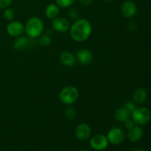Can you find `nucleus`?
<instances>
[{"label":"nucleus","instance_id":"nucleus-1","mask_svg":"<svg viewBox=\"0 0 151 151\" xmlns=\"http://www.w3.org/2000/svg\"><path fill=\"white\" fill-rule=\"evenodd\" d=\"M70 35L77 42H83L89 38L92 32V26L88 20L81 19L70 27Z\"/></svg>","mask_w":151,"mask_h":151},{"label":"nucleus","instance_id":"nucleus-2","mask_svg":"<svg viewBox=\"0 0 151 151\" xmlns=\"http://www.w3.org/2000/svg\"><path fill=\"white\" fill-rule=\"evenodd\" d=\"M44 22L40 18L34 16L27 22L24 26V32L31 38L41 36L44 31Z\"/></svg>","mask_w":151,"mask_h":151},{"label":"nucleus","instance_id":"nucleus-3","mask_svg":"<svg viewBox=\"0 0 151 151\" xmlns=\"http://www.w3.org/2000/svg\"><path fill=\"white\" fill-rule=\"evenodd\" d=\"M79 96V92L76 87L73 86H67L60 91L59 97L63 104L72 105L77 101Z\"/></svg>","mask_w":151,"mask_h":151},{"label":"nucleus","instance_id":"nucleus-4","mask_svg":"<svg viewBox=\"0 0 151 151\" xmlns=\"http://www.w3.org/2000/svg\"><path fill=\"white\" fill-rule=\"evenodd\" d=\"M151 113L148 109L145 107H139L136 109L131 114V119L134 124L143 125L150 120Z\"/></svg>","mask_w":151,"mask_h":151},{"label":"nucleus","instance_id":"nucleus-5","mask_svg":"<svg viewBox=\"0 0 151 151\" xmlns=\"http://www.w3.org/2000/svg\"><path fill=\"white\" fill-rule=\"evenodd\" d=\"M90 145L95 150H104L109 145V140L103 134H96L90 140Z\"/></svg>","mask_w":151,"mask_h":151},{"label":"nucleus","instance_id":"nucleus-6","mask_svg":"<svg viewBox=\"0 0 151 151\" xmlns=\"http://www.w3.org/2000/svg\"><path fill=\"white\" fill-rule=\"evenodd\" d=\"M109 142L112 145H119L124 141L125 134L124 131L119 128H113L109 131L107 134Z\"/></svg>","mask_w":151,"mask_h":151},{"label":"nucleus","instance_id":"nucleus-7","mask_svg":"<svg viewBox=\"0 0 151 151\" xmlns=\"http://www.w3.org/2000/svg\"><path fill=\"white\" fill-rule=\"evenodd\" d=\"M7 32L10 36H21L24 32V26L19 21H13L7 24Z\"/></svg>","mask_w":151,"mask_h":151},{"label":"nucleus","instance_id":"nucleus-8","mask_svg":"<svg viewBox=\"0 0 151 151\" xmlns=\"http://www.w3.org/2000/svg\"><path fill=\"white\" fill-rule=\"evenodd\" d=\"M75 137L78 140L85 141L90 137L91 129L89 125L86 123H81L77 126L75 129Z\"/></svg>","mask_w":151,"mask_h":151},{"label":"nucleus","instance_id":"nucleus-9","mask_svg":"<svg viewBox=\"0 0 151 151\" xmlns=\"http://www.w3.org/2000/svg\"><path fill=\"white\" fill-rule=\"evenodd\" d=\"M52 26L54 30L59 32H66L70 29V24L69 21L62 17H57L53 19Z\"/></svg>","mask_w":151,"mask_h":151},{"label":"nucleus","instance_id":"nucleus-10","mask_svg":"<svg viewBox=\"0 0 151 151\" xmlns=\"http://www.w3.org/2000/svg\"><path fill=\"white\" fill-rule=\"evenodd\" d=\"M121 11L125 18H131L137 13V5L131 0H127L122 3L121 6Z\"/></svg>","mask_w":151,"mask_h":151},{"label":"nucleus","instance_id":"nucleus-11","mask_svg":"<svg viewBox=\"0 0 151 151\" xmlns=\"http://www.w3.org/2000/svg\"><path fill=\"white\" fill-rule=\"evenodd\" d=\"M93 54L91 52L86 49L78 50L77 52V59L78 62L82 65L90 64L93 61Z\"/></svg>","mask_w":151,"mask_h":151},{"label":"nucleus","instance_id":"nucleus-12","mask_svg":"<svg viewBox=\"0 0 151 151\" xmlns=\"http://www.w3.org/2000/svg\"><path fill=\"white\" fill-rule=\"evenodd\" d=\"M60 61L64 66L72 67L76 63V58L70 52L63 51L60 55Z\"/></svg>","mask_w":151,"mask_h":151},{"label":"nucleus","instance_id":"nucleus-13","mask_svg":"<svg viewBox=\"0 0 151 151\" xmlns=\"http://www.w3.org/2000/svg\"><path fill=\"white\" fill-rule=\"evenodd\" d=\"M143 136V131L138 125H134L133 128L128 130V139L133 142H139Z\"/></svg>","mask_w":151,"mask_h":151},{"label":"nucleus","instance_id":"nucleus-14","mask_svg":"<svg viewBox=\"0 0 151 151\" xmlns=\"http://www.w3.org/2000/svg\"><path fill=\"white\" fill-rule=\"evenodd\" d=\"M147 97V91L142 88H138L134 91L133 94V100L136 103L142 104L146 100Z\"/></svg>","mask_w":151,"mask_h":151},{"label":"nucleus","instance_id":"nucleus-15","mask_svg":"<svg viewBox=\"0 0 151 151\" xmlns=\"http://www.w3.org/2000/svg\"><path fill=\"white\" fill-rule=\"evenodd\" d=\"M130 116H131V114L124 107L116 109L114 112L115 119L120 122H125L127 119H130Z\"/></svg>","mask_w":151,"mask_h":151},{"label":"nucleus","instance_id":"nucleus-16","mask_svg":"<svg viewBox=\"0 0 151 151\" xmlns=\"http://www.w3.org/2000/svg\"><path fill=\"white\" fill-rule=\"evenodd\" d=\"M59 13H60L59 7L56 4H50L46 7L45 13L48 19H54L58 17Z\"/></svg>","mask_w":151,"mask_h":151},{"label":"nucleus","instance_id":"nucleus-17","mask_svg":"<svg viewBox=\"0 0 151 151\" xmlns=\"http://www.w3.org/2000/svg\"><path fill=\"white\" fill-rule=\"evenodd\" d=\"M28 44V38L25 36H19L13 43V47L15 50L20 51L26 48Z\"/></svg>","mask_w":151,"mask_h":151},{"label":"nucleus","instance_id":"nucleus-18","mask_svg":"<svg viewBox=\"0 0 151 151\" xmlns=\"http://www.w3.org/2000/svg\"><path fill=\"white\" fill-rule=\"evenodd\" d=\"M4 18L7 21H12L15 18V11L11 7H7L4 9L3 13Z\"/></svg>","mask_w":151,"mask_h":151},{"label":"nucleus","instance_id":"nucleus-19","mask_svg":"<svg viewBox=\"0 0 151 151\" xmlns=\"http://www.w3.org/2000/svg\"><path fill=\"white\" fill-rule=\"evenodd\" d=\"M76 0H55L56 4L60 7H69L75 4Z\"/></svg>","mask_w":151,"mask_h":151},{"label":"nucleus","instance_id":"nucleus-20","mask_svg":"<svg viewBox=\"0 0 151 151\" xmlns=\"http://www.w3.org/2000/svg\"><path fill=\"white\" fill-rule=\"evenodd\" d=\"M51 38H50V37L47 35L41 36L39 40L40 44H41L42 47H47V46H49L51 44Z\"/></svg>","mask_w":151,"mask_h":151},{"label":"nucleus","instance_id":"nucleus-21","mask_svg":"<svg viewBox=\"0 0 151 151\" xmlns=\"http://www.w3.org/2000/svg\"><path fill=\"white\" fill-rule=\"evenodd\" d=\"M65 115L67 118L72 119L75 118V115H76V111H75V109H73L72 107H68L65 111Z\"/></svg>","mask_w":151,"mask_h":151},{"label":"nucleus","instance_id":"nucleus-22","mask_svg":"<svg viewBox=\"0 0 151 151\" xmlns=\"http://www.w3.org/2000/svg\"><path fill=\"white\" fill-rule=\"evenodd\" d=\"M124 108H125L126 110H128L131 114L134 112V111L137 109L135 104H134V103H132V102H126V103L124 104Z\"/></svg>","mask_w":151,"mask_h":151},{"label":"nucleus","instance_id":"nucleus-23","mask_svg":"<svg viewBox=\"0 0 151 151\" xmlns=\"http://www.w3.org/2000/svg\"><path fill=\"white\" fill-rule=\"evenodd\" d=\"M13 2V0H0V8L5 9L9 7Z\"/></svg>","mask_w":151,"mask_h":151},{"label":"nucleus","instance_id":"nucleus-24","mask_svg":"<svg viewBox=\"0 0 151 151\" xmlns=\"http://www.w3.org/2000/svg\"><path fill=\"white\" fill-rule=\"evenodd\" d=\"M125 127H126V128H128V130L131 129V128H133V127L134 126V121L131 119H127V120L125 122Z\"/></svg>","mask_w":151,"mask_h":151},{"label":"nucleus","instance_id":"nucleus-25","mask_svg":"<svg viewBox=\"0 0 151 151\" xmlns=\"http://www.w3.org/2000/svg\"><path fill=\"white\" fill-rule=\"evenodd\" d=\"M69 15L72 19H77L78 17V10L76 9H72L69 12Z\"/></svg>","mask_w":151,"mask_h":151},{"label":"nucleus","instance_id":"nucleus-26","mask_svg":"<svg viewBox=\"0 0 151 151\" xmlns=\"http://www.w3.org/2000/svg\"><path fill=\"white\" fill-rule=\"evenodd\" d=\"M80 2L83 4V5H89L90 4H91V2L93 1V0H79Z\"/></svg>","mask_w":151,"mask_h":151},{"label":"nucleus","instance_id":"nucleus-27","mask_svg":"<svg viewBox=\"0 0 151 151\" xmlns=\"http://www.w3.org/2000/svg\"><path fill=\"white\" fill-rule=\"evenodd\" d=\"M132 151H145V150H142V149H136V150H132Z\"/></svg>","mask_w":151,"mask_h":151},{"label":"nucleus","instance_id":"nucleus-28","mask_svg":"<svg viewBox=\"0 0 151 151\" xmlns=\"http://www.w3.org/2000/svg\"><path fill=\"white\" fill-rule=\"evenodd\" d=\"M105 1H106V2H111V1H114V0H104Z\"/></svg>","mask_w":151,"mask_h":151},{"label":"nucleus","instance_id":"nucleus-29","mask_svg":"<svg viewBox=\"0 0 151 151\" xmlns=\"http://www.w3.org/2000/svg\"><path fill=\"white\" fill-rule=\"evenodd\" d=\"M80 151H89V150H80Z\"/></svg>","mask_w":151,"mask_h":151}]
</instances>
